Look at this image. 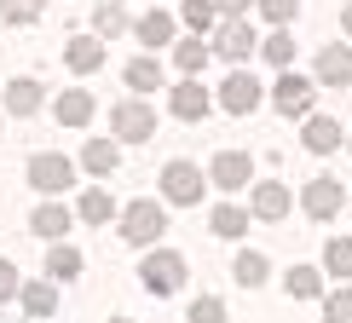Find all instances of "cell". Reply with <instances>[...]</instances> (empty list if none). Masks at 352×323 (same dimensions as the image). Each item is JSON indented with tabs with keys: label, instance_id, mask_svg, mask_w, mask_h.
<instances>
[{
	"label": "cell",
	"instance_id": "cell-1",
	"mask_svg": "<svg viewBox=\"0 0 352 323\" xmlns=\"http://www.w3.org/2000/svg\"><path fill=\"white\" fill-rule=\"evenodd\" d=\"M162 231H168V208L156 197L127 202V208H122V237L133 243V248H156V243H162Z\"/></svg>",
	"mask_w": 352,
	"mask_h": 323
},
{
	"label": "cell",
	"instance_id": "cell-2",
	"mask_svg": "<svg viewBox=\"0 0 352 323\" xmlns=\"http://www.w3.org/2000/svg\"><path fill=\"white\" fill-rule=\"evenodd\" d=\"M139 283H144V295H179V289H185V254L151 248L144 266H139Z\"/></svg>",
	"mask_w": 352,
	"mask_h": 323
},
{
	"label": "cell",
	"instance_id": "cell-3",
	"mask_svg": "<svg viewBox=\"0 0 352 323\" xmlns=\"http://www.w3.org/2000/svg\"><path fill=\"white\" fill-rule=\"evenodd\" d=\"M29 185H35L41 197H58V190H69V185H76V162H69V156H58V151L29 156Z\"/></svg>",
	"mask_w": 352,
	"mask_h": 323
},
{
	"label": "cell",
	"instance_id": "cell-4",
	"mask_svg": "<svg viewBox=\"0 0 352 323\" xmlns=\"http://www.w3.org/2000/svg\"><path fill=\"white\" fill-rule=\"evenodd\" d=\"M162 197L173 202V208H197V202H202V168H197V162H168V168H162Z\"/></svg>",
	"mask_w": 352,
	"mask_h": 323
},
{
	"label": "cell",
	"instance_id": "cell-5",
	"mask_svg": "<svg viewBox=\"0 0 352 323\" xmlns=\"http://www.w3.org/2000/svg\"><path fill=\"white\" fill-rule=\"evenodd\" d=\"M312 98H318V81L295 76V69H283L277 87H272V110L277 115H312Z\"/></svg>",
	"mask_w": 352,
	"mask_h": 323
},
{
	"label": "cell",
	"instance_id": "cell-6",
	"mask_svg": "<svg viewBox=\"0 0 352 323\" xmlns=\"http://www.w3.org/2000/svg\"><path fill=\"white\" fill-rule=\"evenodd\" d=\"M341 202H346V190H341L335 173H318V179H306V190H300V208H306V219H318V225L341 214Z\"/></svg>",
	"mask_w": 352,
	"mask_h": 323
},
{
	"label": "cell",
	"instance_id": "cell-7",
	"mask_svg": "<svg viewBox=\"0 0 352 323\" xmlns=\"http://www.w3.org/2000/svg\"><path fill=\"white\" fill-rule=\"evenodd\" d=\"M266 104V87H260L248 69H231L226 81H219V110H231V115H248V110H260Z\"/></svg>",
	"mask_w": 352,
	"mask_h": 323
},
{
	"label": "cell",
	"instance_id": "cell-8",
	"mask_svg": "<svg viewBox=\"0 0 352 323\" xmlns=\"http://www.w3.org/2000/svg\"><path fill=\"white\" fill-rule=\"evenodd\" d=\"M110 133L116 139H156V110L144 98H122L110 110Z\"/></svg>",
	"mask_w": 352,
	"mask_h": 323
},
{
	"label": "cell",
	"instance_id": "cell-9",
	"mask_svg": "<svg viewBox=\"0 0 352 323\" xmlns=\"http://www.w3.org/2000/svg\"><path fill=\"white\" fill-rule=\"evenodd\" d=\"M214 52H219V58H231V64L254 58V52H260V35H254V23H248V18H226V23L214 29Z\"/></svg>",
	"mask_w": 352,
	"mask_h": 323
},
{
	"label": "cell",
	"instance_id": "cell-10",
	"mask_svg": "<svg viewBox=\"0 0 352 323\" xmlns=\"http://www.w3.org/2000/svg\"><path fill=\"white\" fill-rule=\"evenodd\" d=\"M248 179H254V156L248 151H219L208 162V185H219V190H243Z\"/></svg>",
	"mask_w": 352,
	"mask_h": 323
},
{
	"label": "cell",
	"instance_id": "cell-11",
	"mask_svg": "<svg viewBox=\"0 0 352 323\" xmlns=\"http://www.w3.org/2000/svg\"><path fill=\"white\" fill-rule=\"evenodd\" d=\"M168 110L179 115V122H202V115L214 110V98H208V87H202L197 76H185V81L168 93Z\"/></svg>",
	"mask_w": 352,
	"mask_h": 323
},
{
	"label": "cell",
	"instance_id": "cell-12",
	"mask_svg": "<svg viewBox=\"0 0 352 323\" xmlns=\"http://www.w3.org/2000/svg\"><path fill=\"white\" fill-rule=\"evenodd\" d=\"M289 208H295V197H289V185H283V179L254 185V197H248V214H254V219H266V225H272V219H283Z\"/></svg>",
	"mask_w": 352,
	"mask_h": 323
},
{
	"label": "cell",
	"instance_id": "cell-13",
	"mask_svg": "<svg viewBox=\"0 0 352 323\" xmlns=\"http://www.w3.org/2000/svg\"><path fill=\"white\" fill-rule=\"evenodd\" d=\"M300 144H306L312 156H329V151H341V144H346V133H341V122H335V115H306Z\"/></svg>",
	"mask_w": 352,
	"mask_h": 323
},
{
	"label": "cell",
	"instance_id": "cell-14",
	"mask_svg": "<svg viewBox=\"0 0 352 323\" xmlns=\"http://www.w3.org/2000/svg\"><path fill=\"white\" fill-rule=\"evenodd\" d=\"M318 87H352V47H324L318 52Z\"/></svg>",
	"mask_w": 352,
	"mask_h": 323
},
{
	"label": "cell",
	"instance_id": "cell-15",
	"mask_svg": "<svg viewBox=\"0 0 352 323\" xmlns=\"http://www.w3.org/2000/svg\"><path fill=\"white\" fill-rule=\"evenodd\" d=\"M283 295L289 300H324L329 289H324V271L318 266H289L283 271Z\"/></svg>",
	"mask_w": 352,
	"mask_h": 323
},
{
	"label": "cell",
	"instance_id": "cell-16",
	"mask_svg": "<svg viewBox=\"0 0 352 323\" xmlns=\"http://www.w3.org/2000/svg\"><path fill=\"white\" fill-rule=\"evenodd\" d=\"M64 64L76 69V76H93V69H104V47H98V35H76L64 47Z\"/></svg>",
	"mask_w": 352,
	"mask_h": 323
},
{
	"label": "cell",
	"instance_id": "cell-17",
	"mask_svg": "<svg viewBox=\"0 0 352 323\" xmlns=\"http://www.w3.org/2000/svg\"><path fill=\"white\" fill-rule=\"evenodd\" d=\"M93 93H81V87H76V93H58V104H52V115H58V127H87V122H93Z\"/></svg>",
	"mask_w": 352,
	"mask_h": 323
},
{
	"label": "cell",
	"instance_id": "cell-18",
	"mask_svg": "<svg viewBox=\"0 0 352 323\" xmlns=\"http://www.w3.org/2000/svg\"><path fill=\"white\" fill-rule=\"evenodd\" d=\"M41 110V81H29V76H12L6 81V115H35Z\"/></svg>",
	"mask_w": 352,
	"mask_h": 323
},
{
	"label": "cell",
	"instance_id": "cell-19",
	"mask_svg": "<svg viewBox=\"0 0 352 323\" xmlns=\"http://www.w3.org/2000/svg\"><path fill=\"white\" fill-rule=\"evenodd\" d=\"M29 231H35V237H47V243H58L69 231V208L64 202H41L35 214H29Z\"/></svg>",
	"mask_w": 352,
	"mask_h": 323
},
{
	"label": "cell",
	"instance_id": "cell-20",
	"mask_svg": "<svg viewBox=\"0 0 352 323\" xmlns=\"http://www.w3.org/2000/svg\"><path fill=\"white\" fill-rule=\"evenodd\" d=\"M81 168H87V173H98V179H110V173L122 168V151H116L110 139H87V151H81Z\"/></svg>",
	"mask_w": 352,
	"mask_h": 323
},
{
	"label": "cell",
	"instance_id": "cell-21",
	"mask_svg": "<svg viewBox=\"0 0 352 323\" xmlns=\"http://www.w3.org/2000/svg\"><path fill=\"white\" fill-rule=\"evenodd\" d=\"M208 231H214V237H226V243H237L243 231H248V208H237V202H219V208L208 214Z\"/></svg>",
	"mask_w": 352,
	"mask_h": 323
},
{
	"label": "cell",
	"instance_id": "cell-22",
	"mask_svg": "<svg viewBox=\"0 0 352 323\" xmlns=\"http://www.w3.org/2000/svg\"><path fill=\"white\" fill-rule=\"evenodd\" d=\"M76 214L87 219V225H110V219H116V202H110V190H104V185H93V190H81V202H76Z\"/></svg>",
	"mask_w": 352,
	"mask_h": 323
},
{
	"label": "cell",
	"instance_id": "cell-23",
	"mask_svg": "<svg viewBox=\"0 0 352 323\" xmlns=\"http://www.w3.org/2000/svg\"><path fill=\"white\" fill-rule=\"evenodd\" d=\"M133 35L144 41V47H173V18L168 12H144V18L133 23Z\"/></svg>",
	"mask_w": 352,
	"mask_h": 323
},
{
	"label": "cell",
	"instance_id": "cell-24",
	"mask_svg": "<svg viewBox=\"0 0 352 323\" xmlns=\"http://www.w3.org/2000/svg\"><path fill=\"white\" fill-rule=\"evenodd\" d=\"M18 300H23L29 318H52V312H58V289H52V283H23Z\"/></svg>",
	"mask_w": 352,
	"mask_h": 323
},
{
	"label": "cell",
	"instance_id": "cell-25",
	"mask_svg": "<svg viewBox=\"0 0 352 323\" xmlns=\"http://www.w3.org/2000/svg\"><path fill=\"white\" fill-rule=\"evenodd\" d=\"M127 87L133 93H162V58H133L127 64Z\"/></svg>",
	"mask_w": 352,
	"mask_h": 323
},
{
	"label": "cell",
	"instance_id": "cell-26",
	"mask_svg": "<svg viewBox=\"0 0 352 323\" xmlns=\"http://www.w3.org/2000/svg\"><path fill=\"white\" fill-rule=\"evenodd\" d=\"M266 254H260V248H243V254H237V266H231V277H237V283L243 289H260V283H266Z\"/></svg>",
	"mask_w": 352,
	"mask_h": 323
},
{
	"label": "cell",
	"instance_id": "cell-27",
	"mask_svg": "<svg viewBox=\"0 0 352 323\" xmlns=\"http://www.w3.org/2000/svg\"><path fill=\"white\" fill-rule=\"evenodd\" d=\"M324 277H352V237L324 243Z\"/></svg>",
	"mask_w": 352,
	"mask_h": 323
},
{
	"label": "cell",
	"instance_id": "cell-28",
	"mask_svg": "<svg viewBox=\"0 0 352 323\" xmlns=\"http://www.w3.org/2000/svg\"><path fill=\"white\" fill-rule=\"evenodd\" d=\"M208 52H214V47H202V35H190V41H173V64H179L185 76H197V69L208 64Z\"/></svg>",
	"mask_w": 352,
	"mask_h": 323
},
{
	"label": "cell",
	"instance_id": "cell-29",
	"mask_svg": "<svg viewBox=\"0 0 352 323\" xmlns=\"http://www.w3.org/2000/svg\"><path fill=\"white\" fill-rule=\"evenodd\" d=\"M81 271V248H69V243H52V254H47V277H76Z\"/></svg>",
	"mask_w": 352,
	"mask_h": 323
},
{
	"label": "cell",
	"instance_id": "cell-30",
	"mask_svg": "<svg viewBox=\"0 0 352 323\" xmlns=\"http://www.w3.org/2000/svg\"><path fill=\"white\" fill-rule=\"evenodd\" d=\"M260 52H266L277 69H289V64H295V35H289V29H272V35L260 41Z\"/></svg>",
	"mask_w": 352,
	"mask_h": 323
},
{
	"label": "cell",
	"instance_id": "cell-31",
	"mask_svg": "<svg viewBox=\"0 0 352 323\" xmlns=\"http://www.w3.org/2000/svg\"><path fill=\"white\" fill-rule=\"evenodd\" d=\"M93 29H98V35H122V29H127L122 0H98V6H93Z\"/></svg>",
	"mask_w": 352,
	"mask_h": 323
},
{
	"label": "cell",
	"instance_id": "cell-32",
	"mask_svg": "<svg viewBox=\"0 0 352 323\" xmlns=\"http://www.w3.org/2000/svg\"><path fill=\"white\" fill-rule=\"evenodd\" d=\"M254 6H260V18H266L272 29H289L295 12H300V0H254Z\"/></svg>",
	"mask_w": 352,
	"mask_h": 323
},
{
	"label": "cell",
	"instance_id": "cell-33",
	"mask_svg": "<svg viewBox=\"0 0 352 323\" xmlns=\"http://www.w3.org/2000/svg\"><path fill=\"white\" fill-rule=\"evenodd\" d=\"M214 18H219V6H214V0H185V23L197 29V35H208V29H219Z\"/></svg>",
	"mask_w": 352,
	"mask_h": 323
},
{
	"label": "cell",
	"instance_id": "cell-34",
	"mask_svg": "<svg viewBox=\"0 0 352 323\" xmlns=\"http://www.w3.org/2000/svg\"><path fill=\"white\" fill-rule=\"evenodd\" d=\"M324 323H352V289H329L324 295Z\"/></svg>",
	"mask_w": 352,
	"mask_h": 323
},
{
	"label": "cell",
	"instance_id": "cell-35",
	"mask_svg": "<svg viewBox=\"0 0 352 323\" xmlns=\"http://www.w3.org/2000/svg\"><path fill=\"white\" fill-rule=\"evenodd\" d=\"M190 323H226V300L219 295H197L190 300Z\"/></svg>",
	"mask_w": 352,
	"mask_h": 323
},
{
	"label": "cell",
	"instance_id": "cell-36",
	"mask_svg": "<svg viewBox=\"0 0 352 323\" xmlns=\"http://www.w3.org/2000/svg\"><path fill=\"white\" fill-rule=\"evenodd\" d=\"M41 0H0V23H35Z\"/></svg>",
	"mask_w": 352,
	"mask_h": 323
},
{
	"label": "cell",
	"instance_id": "cell-37",
	"mask_svg": "<svg viewBox=\"0 0 352 323\" xmlns=\"http://www.w3.org/2000/svg\"><path fill=\"white\" fill-rule=\"evenodd\" d=\"M18 289H23L18 266H12V260H0V306H6V300H18Z\"/></svg>",
	"mask_w": 352,
	"mask_h": 323
},
{
	"label": "cell",
	"instance_id": "cell-38",
	"mask_svg": "<svg viewBox=\"0 0 352 323\" xmlns=\"http://www.w3.org/2000/svg\"><path fill=\"white\" fill-rule=\"evenodd\" d=\"M219 12H226V18H248V12H254V0H214Z\"/></svg>",
	"mask_w": 352,
	"mask_h": 323
},
{
	"label": "cell",
	"instance_id": "cell-39",
	"mask_svg": "<svg viewBox=\"0 0 352 323\" xmlns=\"http://www.w3.org/2000/svg\"><path fill=\"white\" fill-rule=\"evenodd\" d=\"M341 29H346V41H352V6H346V12H341Z\"/></svg>",
	"mask_w": 352,
	"mask_h": 323
},
{
	"label": "cell",
	"instance_id": "cell-40",
	"mask_svg": "<svg viewBox=\"0 0 352 323\" xmlns=\"http://www.w3.org/2000/svg\"><path fill=\"white\" fill-rule=\"evenodd\" d=\"M110 323H133V318H110Z\"/></svg>",
	"mask_w": 352,
	"mask_h": 323
},
{
	"label": "cell",
	"instance_id": "cell-41",
	"mask_svg": "<svg viewBox=\"0 0 352 323\" xmlns=\"http://www.w3.org/2000/svg\"><path fill=\"white\" fill-rule=\"evenodd\" d=\"M346 151H352V133H346Z\"/></svg>",
	"mask_w": 352,
	"mask_h": 323
}]
</instances>
